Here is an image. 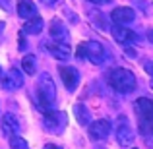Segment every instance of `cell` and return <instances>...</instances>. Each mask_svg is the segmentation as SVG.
<instances>
[{"label": "cell", "mask_w": 153, "mask_h": 149, "mask_svg": "<svg viewBox=\"0 0 153 149\" xmlns=\"http://www.w3.org/2000/svg\"><path fill=\"white\" fill-rule=\"evenodd\" d=\"M54 101H56L54 82H52V78L49 74H41L39 76V83H37V93H35V105H37L39 110L51 112Z\"/></svg>", "instance_id": "cell-1"}, {"label": "cell", "mask_w": 153, "mask_h": 149, "mask_svg": "<svg viewBox=\"0 0 153 149\" xmlns=\"http://www.w3.org/2000/svg\"><path fill=\"white\" fill-rule=\"evenodd\" d=\"M107 82L116 93H132L136 89V78L126 68H112L107 74Z\"/></svg>", "instance_id": "cell-2"}, {"label": "cell", "mask_w": 153, "mask_h": 149, "mask_svg": "<svg viewBox=\"0 0 153 149\" xmlns=\"http://www.w3.org/2000/svg\"><path fill=\"white\" fill-rule=\"evenodd\" d=\"M78 58H83V60H89L91 64H103L105 58H107V52H105L103 45L99 41H85L78 47L76 50Z\"/></svg>", "instance_id": "cell-3"}, {"label": "cell", "mask_w": 153, "mask_h": 149, "mask_svg": "<svg viewBox=\"0 0 153 149\" xmlns=\"http://www.w3.org/2000/svg\"><path fill=\"white\" fill-rule=\"evenodd\" d=\"M43 126H45L51 134H60V132L66 128V112H60V110L45 112Z\"/></svg>", "instance_id": "cell-4"}, {"label": "cell", "mask_w": 153, "mask_h": 149, "mask_svg": "<svg viewBox=\"0 0 153 149\" xmlns=\"http://www.w3.org/2000/svg\"><path fill=\"white\" fill-rule=\"evenodd\" d=\"M134 138L136 136H134V130H132L130 122H128L124 116H120L118 122H116V142L122 147H126V145H132Z\"/></svg>", "instance_id": "cell-5"}, {"label": "cell", "mask_w": 153, "mask_h": 149, "mask_svg": "<svg viewBox=\"0 0 153 149\" xmlns=\"http://www.w3.org/2000/svg\"><path fill=\"white\" fill-rule=\"evenodd\" d=\"M112 37H114V41H118L120 45H138L140 43V35L134 33L132 29H128V27L124 25H114L112 27Z\"/></svg>", "instance_id": "cell-6"}, {"label": "cell", "mask_w": 153, "mask_h": 149, "mask_svg": "<svg viewBox=\"0 0 153 149\" xmlns=\"http://www.w3.org/2000/svg\"><path fill=\"white\" fill-rule=\"evenodd\" d=\"M0 83H2V89H6V91L19 89L23 85V74L19 70H16V68H10L6 74H2Z\"/></svg>", "instance_id": "cell-7"}, {"label": "cell", "mask_w": 153, "mask_h": 149, "mask_svg": "<svg viewBox=\"0 0 153 149\" xmlns=\"http://www.w3.org/2000/svg\"><path fill=\"white\" fill-rule=\"evenodd\" d=\"M111 134V122L105 118H99L95 122L89 124V138L95 139V142H103V139L108 138Z\"/></svg>", "instance_id": "cell-8"}, {"label": "cell", "mask_w": 153, "mask_h": 149, "mask_svg": "<svg viewBox=\"0 0 153 149\" xmlns=\"http://www.w3.org/2000/svg\"><path fill=\"white\" fill-rule=\"evenodd\" d=\"M43 49L49 50L51 54L58 60H68L70 54H72L70 45H68V43H60V41H47L45 45H43Z\"/></svg>", "instance_id": "cell-9"}, {"label": "cell", "mask_w": 153, "mask_h": 149, "mask_svg": "<svg viewBox=\"0 0 153 149\" xmlns=\"http://www.w3.org/2000/svg\"><path fill=\"white\" fill-rule=\"evenodd\" d=\"M134 110H136V114L140 116L142 122H153V101L151 99L140 97L134 103Z\"/></svg>", "instance_id": "cell-10"}, {"label": "cell", "mask_w": 153, "mask_h": 149, "mask_svg": "<svg viewBox=\"0 0 153 149\" xmlns=\"http://www.w3.org/2000/svg\"><path fill=\"white\" fill-rule=\"evenodd\" d=\"M58 72H60V78H62V82H64V87H66L68 91H74L76 85H78V82H79V72L72 66H60Z\"/></svg>", "instance_id": "cell-11"}, {"label": "cell", "mask_w": 153, "mask_h": 149, "mask_svg": "<svg viewBox=\"0 0 153 149\" xmlns=\"http://www.w3.org/2000/svg\"><path fill=\"white\" fill-rule=\"evenodd\" d=\"M134 18H136L134 10L128 8V6H118V8H114V10L111 12V19L114 23H118V25H126V23L134 21Z\"/></svg>", "instance_id": "cell-12"}, {"label": "cell", "mask_w": 153, "mask_h": 149, "mask_svg": "<svg viewBox=\"0 0 153 149\" xmlns=\"http://www.w3.org/2000/svg\"><path fill=\"white\" fill-rule=\"evenodd\" d=\"M49 33L52 37V41H60V43H68V31L64 27V23L60 19H52L49 25Z\"/></svg>", "instance_id": "cell-13"}, {"label": "cell", "mask_w": 153, "mask_h": 149, "mask_svg": "<svg viewBox=\"0 0 153 149\" xmlns=\"http://www.w3.org/2000/svg\"><path fill=\"white\" fill-rule=\"evenodd\" d=\"M19 132V122L18 118H16L14 114H4L2 116V134L6 136V138H12L14 134H18Z\"/></svg>", "instance_id": "cell-14"}, {"label": "cell", "mask_w": 153, "mask_h": 149, "mask_svg": "<svg viewBox=\"0 0 153 149\" xmlns=\"http://www.w3.org/2000/svg\"><path fill=\"white\" fill-rule=\"evenodd\" d=\"M18 16L23 19H31L37 16V8L31 0H19L18 2Z\"/></svg>", "instance_id": "cell-15"}, {"label": "cell", "mask_w": 153, "mask_h": 149, "mask_svg": "<svg viewBox=\"0 0 153 149\" xmlns=\"http://www.w3.org/2000/svg\"><path fill=\"white\" fill-rule=\"evenodd\" d=\"M74 114H76V120H78L79 126H87V124H89L91 112L87 110V107L83 103H76L74 105Z\"/></svg>", "instance_id": "cell-16"}, {"label": "cell", "mask_w": 153, "mask_h": 149, "mask_svg": "<svg viewBox=\"0 0 153 149\" xmlns=\"http://www.w3.org/2000/svg\"><path fill=\"white\" fill-rule=\"evenodd\" d=\"M43 27H45V23H43V19L39 18V16H35V18L27 19V23L23 25V33H29V35H37L43 31Z\"/></svg>", "instance_id": "cell-17"}, {"label": "cell", "mask_w": 153, "mask_h": 149, "mask_svg": "<svg viewBox=\"0 0 153 149\" xmlns=\"http://www.w3.org/2000/svg\"><path fill=\"white\" fill-rule=\"evenodd\" d=\"M22 68H23V72H27V74H31V76H33V74H35V70H37V60H35V56H33V54L23 56Z\"/></svg>", "instance_id": "cell-18"}, {"label": "cell", "mask_w": 153, "mask_h": 149, "mask_svg": "<svg viewBox=\"0 0 153 149\" xmlns=\"http://www.w3.org/2000/svg\"><path fill=\"white\" fill-rule=\"evenodd\" d=\"M10 149H29V145H27V142L23 138H19V136H12V138H10Z\"/></svg>", "instance_id": "cell-19"}, {"label": "cell", "mask_w": 153, "mask_h": 149, "mask_svg": "<svg viewBox=\"0 0 153 149\" xmlns=\"http://www.w3.org/2000/svg\"><path fill=\"white\" fill-rule=\"evenodd\" d=\"M87 2H93V4H97V6H103V4H108L111 0H87Z\"/></svg>", "instance_id": "cell-20"}, {"label": "cell", "mask_w": 153, "mask_h": 149, "mask_svg": "<svg viewBox=\"0 0 153 149\" xmlns=\"http://www.w3.org/2000/svg\"><path fill=\"white\" fill-rule=\"evenodd\" d=\"M43 4H45V6H54L56 2H58V0H41Z\"/></svg>", "instance_id": "cell-21"}, {"label": "cell", "mask_w": 153, "mask_h": 149, "mask_svg": "<svg viewBox=\"0 0 153 149\" xmlns=\"http://www.w3.org/2000/svg\"><path fill=\"white\" fill-rule=\"evenodd\" d=\"M146 70L153 76V62H146Z\"/></svg>", "instance_id": "cell-22"}, {"label": "cell", "mask_w": 153, "mask_h": 149, "mask_svg": "<svg viewBox=\"0 0 153 149\" xmlns=\"http://www.w3.org/2000/svg\"><path fill=\"white\" fill-rule=\"evenodd\" d=\"M147 39H149V41L153 43V29H149V31H147Z\"/></svg>", "instance_id": "cell-23"}, {"label": "cell", "mask_w": 153, "mask_h": 149, "mask_svg": "<svg viewBox=\"0 0 153 149\" xmlns=\"http://www.w3.org/2000/svg\"><path fill=\"white\" fill-rule=\"evenodd\" d=\"M43 149H60V147H56V145H52V143H49V145H45Z\"/></svg>", "instance_id": "cell-24"}, {"label": "cell", "mask_w": 153, "mask_h": 149, "mask_svg": "<svg viewBox=\"0 0 153 149\" xmlns=\"http://www.w3.org/2000/svg\"><path fill=\"white\" fill-rule=\"evenodd\" d=\"M2 31H4V23L0 21V33H2Z\"/></svg>", "instance_id": "cell-25"}, {"label": "cell", "mask_w": 153, "mask_h": 149, "mask_svg": "<svg viewBox=\"0 0 153 149\" xmlns=\"http://www.w3.org/2000/svg\"><path fill=\"white\" fill-rule=\"evenodd\" d=\"M0 78H2V68H0Z\"/></svg>", "instance_id": "cell-26"}, {"label": "cell", "mask_w": 153, "mask_h": 149, "mask_svg": "<svg viewBox=\"0 0 153 149\" xmlns=\"http://www.w3.org/2000/svg\"><path fill=\"white\" fill-rule=\"evenodd\" d=\"M151 89H153V79H151Z\"/></svg>", "instance_id": "cell-27"}]
</instances>
